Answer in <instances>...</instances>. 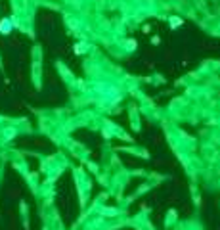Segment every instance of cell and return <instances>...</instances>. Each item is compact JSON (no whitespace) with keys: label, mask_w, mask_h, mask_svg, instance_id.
I'll list each match as a JSON object with an SVG mask.
<instances>
[{"label":"cell","mask_w":220,"mask_h":230,"mask_svg":"<svg viewBox=\"0 0 220 230\" xmlns=\"http://www.w3.org/2000/svg\"><path fill=\"white\" fill-rule=\"evenodd\" d=\"M10 29H12V23H10L8 19H4L2 25H0V31H2V33H10Z\"/></svg>","instance_id":"6da1fadb"},{"label":"cell","mask_w":220,"mask_h":230,"mask_svg":"<svg viewBox=\"0 0 220 230\" xmlns=\"http://www.w3.org/2000/svg\"><path fill=\"white\" fill-rule=\"evenodd\" d=\"M170 21H172V27H176V25H180V23H182V21H180V19H176V17H172V19H170Z\"/></svg>","instance_id":"7a4b0ae2"}]
</instances>
